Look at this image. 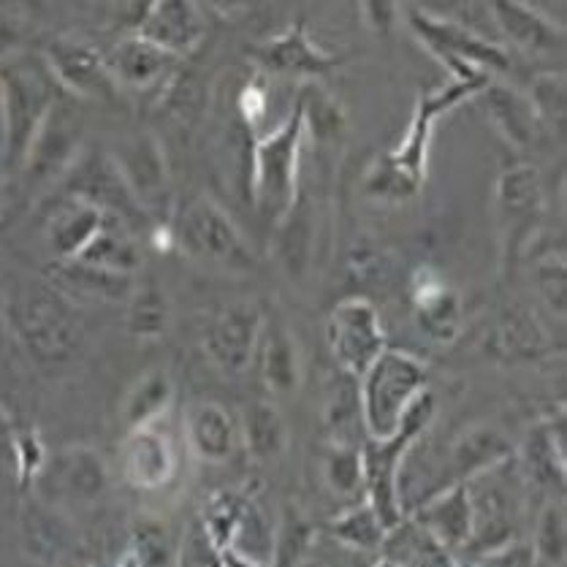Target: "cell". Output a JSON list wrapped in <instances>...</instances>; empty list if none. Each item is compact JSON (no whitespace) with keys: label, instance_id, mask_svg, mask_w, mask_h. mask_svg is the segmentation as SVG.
<instances>
[{"label":"cell","instance_id":"cell-46","mask_svg":"<svg viewBox=\"0 0 567 567\" xmlns=\"http://www.w3.org/2000/svg\"><path fill=\"white\" fill-rule=\"evenodd\" d=\"M361 14H364L367 28L378 30V33H389L400 11H396V6L389 3H364L361 6Z\"/></svg>","mask_w":567,"mask_h":567},{"label":"cell","instance_id":"cell-33","mask_svg":"<svg viewBox=\"0 0 567 567\" xmlns=\"http://www.w3.org/2000/svg\"><path fill=\"white\" fill-rule=\"evenodd\" d=\"M58 282H65L71 291L82 297H93L101 301H125L134 297L136 280L131 275H117L101 267H90L82 261H63L58 269Z\"/></svg>","mask_w":567,"mask_h":567},{"label":"cell","instance_id":"cell-2","mask_svg":"<svg viewBox=\"0 0 567 567\" xmlns=\"http://www.w3.org/2000/svg\"><path fill=\"white\" fill-rule=\"evenodd\" d=\"M9 318L28 359L35 361L41 370H60L80 353L82 326L69 301L54 288H20L9 305Z\"/></svg>","mask_w":567,"mask_h":567},{"label":"cell","instance_id":"cell-36","mask_svg":"<svg viewBox=\"0 0 567 567\" xmlns=\"http://www.w3.org/2000/svg\"><path fill=\"white\" fill-rule=\"evenodd\" d=\"M323 478L342 497L364 492V456L359 443H337L329 440L323 456Z\"/></svg>","mask_w":567,"mask_h":567},{"label":"cell","instance_id":"cell-18","mask_svg":"<svg viewBox=\"0 0 567 567\" xmlns=\"http://www.w3.org/2000/svg\"><path fill=\"white\" fill-rule=\"evenodd\" d=\"M497 215L514 237H527L529 228L546 213V193H543L540 172L529 163L508 166L497 179Z\"/></svg>","mask_w":567,"mask_h":567},{"label":"cell","instance_id":"cell-14","mask_svg":"<svg viewBox=\"0 0 567 567\" xmlns=\"http://www.w3.org/2000/svg\"><path fill=\"white\" fill-rule=\"evenodd\" d=\"M410 299H413L415 323L430 340L440 342V346H449L451 340H456L462 326V299L437 269H415Z\"/></svg>","mask_w":567,"mask_h":567},{"label":"cell","instance_id":"cell-25","mask_svg":"<svg viewBox=\"0 0 567 567\" xmlns=\"http://www.w3.org/2000/svg\"><path fill=\"white\" fill-rule=\"evenodd\" d=\"M125 473L138 488H161L177 475V454L158 424L134 430L125 445Z\"/></svg>","mask_w":567,"mask_h":567},{"label":"cell","instance_id":"cell-7","mask_svg":"<svg viewBox=\"0 0 567 567\" xmlns=\"http://www.w3.org/2000/svg\"><path fill=\"white\" fill-rule=\"evenodd\" d=\"M174 243L198 261L231 271L256 269V252L245 234L213 198H193L179 209L174 223Z\"/></svg>","mask_w":567,"mask_h":567},{"label":"cell","instance_id":"cell-27","mask_svg":"<svg viewBox=\"0 0 567 567\" xmlns=\"http://www.w3.org/2000/svg\"><path fill=\"white\" fill-rule=\"evenodd\" d=\"M481 95H484L488 120H492L494 128L499 131V136L511 147L527 150L538 142L543 125L527 95L508 87V84H497L494 80L486 84Z\"/></svg>","mask_w":567,"mask_h":567},{"label":"cell","instance_id":"cell-22","mask_svg":"<svg viewBox=\"0 0 567 567\" xmlns=\"http://www.w3.org/2000/svg\"><path fill=\"white\" fill-rule=\"evenodd\" d=\"M413 522L443 543L445 548L464 546L473 538V505L467 484H449L413 511Z\"/></svg>","mask_w":567,"mask_h":567},{"label":"cell","instance_id":"cell-6","mask_svg":"<svg viewBox=\"0 0 567 567\" xmlns=\"http://www.w3.org/2000/svg\"><path fill=\"white\" fill-rule=\"evenodd\" d=\"M408 20L426 50L451 71V80L488 82L494 71H505L511 65L503 44L475 33L464 22L426 9L408 11Z\"/></svg>","mask_w":567,"mask_h":567},{"label":"cell","instance_id":"cell-1","mask_svg":"<svg viewBox=\"0 0 567 567\" xmlns=\"http://www.w3.org/2000/svg\"><path fill=\"white\" fill-rule=\"evenodd\" d=\"M0 90H3V109H0L3 168L22 172L30 144L63 90L54 82L44 54L35 52L0 54Z\"/></svg>","mask_w":567,"mask_h":567},{"label":"cell","instance_id":"cell-45","mask_svg":"<svg viewBox=\"0 0 567 567\" xmlns=\"http://www.w3.org/2000/svg\"><path fill=\"white\" fill-rule=\"evenodd\" d=\"M17 434H20V424L0 405V470H9V473H17Z\"/></svg>","mask_w":567,"mask_h":567},{"label":"cell","instance_id":"cell-28","mask_svg":"<svg viewBox=\"0 0 567 567\" xmlns=\"http://www.w3.org/2000/svg\"><path fill=\"white\" fill-rule=\"evenodd\" d=\"M514 454V443H511V437L503 430L492 424L470 426L451 445V484H464V481L475 478L478 473L505 462Z\"/></svg>","mask_w":567,"mask_h":567},{"label":"cell","instance_id":"cell-40","mask_svg":"<svg viewBox=\"0 0 567 567\" xmlns=\"http://www.w3.org/2000/svg\"><path fill=\"white\" fill-rule=\"evenodd\" d=\"M301 112H305V134L318 142H334L346 134L348 117L346 109L337 104L331 95L323 93H301Z\"/></svg>","mask_w":567,"mask_h":567},{"label":"cell","instance_id":"cell-8","mask_svg":"<svg viewBox=\"0 0 567 567\" xmlns=\"http://www.w3.org/2000/svg\"><path fill=\"white\" fill-rule=\"evenodd\" d=\"M326 346L342 375H364L389 348L375 305L364 297L342 299L326 318Z\"/></svg>","mask_w":567,"mask_h":567},{"label":"cell","instance_id":"cell-16","mask_svg":"<svg viewBox=\"0 0 567 567\" xmlns=\"http://www.w3.org/2000/svg\"><path fill=\"white\" fill-rule=\"evenodd\" d=\"M134 33L183 60L204 41L207 20L193 3H153L142 9Z\"/></svg>","mask_w":567,"mask_h":567},{"label":"cell","instance_id":"cell-17","mask_svg":"<svg viewBox=\"0 0 567 567\" xmlns=\"http://www.w3.org/2000/svg\"><path fill=\"white\" fill-rule=\"evenodd\" d=\"M35 481H41V486L50 488L54 497H71L90 503V499H99L106 492L109 473L104 460L93 449L71 445V449L47 456V464L41 467Z\"/></svg>","mask_w":567,"mask_h":567},{"label":"cell","instance_id":"cell-12","mask_svg":"<svg viewBox=\"0 0 567 567\" xmlns=\"http://www.w3.org/2000/svg\"><path fill=\"white\" fill-rule=\"evenodd\" d=\"M264 318L267 316L258 310V305L239 301L217 312L204 329V353L223 375H243L256 361Z\"/></svg>","mask_w":567,"mask_h":567},{"label":"cell","instance_id":"cell-26","mask_svg":"<svg viewBox=\"0 0 567 567\" xmlns=\"http://www.w3.org/2000/svg\"><path fill=\"white\" fill-rule=\"evenodd\" d=\"M563 419H546L533 426L527 440L518 449V470L535 484L546 488H563L567 464H565V443H563Z\"/></svg>","mask_w":567,"mask_h":567},{"label":"cell","instance_id":"cell-35","mask_svg":"<svg viewBox=\"0 0 567 567\" xmlns=\"http://www.w3.org/2000/svg\"><path fill=\"white\" fill-rule=\"evenodd\" d=\"M488 348L503 359H533L546 351V334L527 312H508L494 329Z\"/></svg>","mask_w":567,"mask_h":567},{"label":"cell","instance_id":"cell-23","mask_svg":"<svg viewBox=\"0 0 567 567\" xmlns=\"http://www.w3.org/2000/svg\"><path fill=\"white\" fill-rule=\"evenodd\" d=\"M256 361L261 367V378L275 394H293L301 383L299 346L291 329L280 316L264 318L261 340H258Z\"/></svg>","mask_w":567,"mask_h":567},{"label":"cell","instance_id":"cell-41","mask_svg":"<svg viewBox=\"0 0 567 567\" xmlns=\"http://www.w3.org/2000/svg\"><path fill=\"white\" fill-rule=\"evenodd\" d=\"M529 104L538 114L540 125L554 134H563L565 128V76L559 71H546L535 76L527 93Z\"/></svg>","mask_w":567,"mask_h":567},{"label":"cell","instance_id":"cell-11","mask_svg":"<svg viewBox=\"0 0 567 567\" xmlns=\"http://www.w3.org/2000/svg\"><path fill=\"white\" fill-rule=\"evenodd\" d=\"M82 155V120L76 109L69 104L65 93L60 95L58 104L47 114L39 134L28 150V158L22 163V172L33 183H52L63 179L65 172L74 166Z\"/></svg>","mask_w":567,"mask_h":567},{"label":"cell","instance_id":"cell-24","mask_svg":"<svg viewBox=\"0 0 567 567\" xmlns=\"http://www.w3.org/2000/svg\"><path fill=\"white\" fill-rule=\"evenodd\" d=\"M114 163L123 172L125 183L131 185L134 196L147 209L166 198L168 190V166L163 150L155 136H136L114 155Z\"/></svg>","mask_w":567,"mask_h":567},{"label":"cell","instance_id":"cell-42","mask_svg":"<svg viewBox=\"0 0 567 567\" xmlns=\"http://www.w3.org/2000/svg\"><path fill=\"white\" fill-rule=\"evenodd\" d=\"M535 286L538 293L551 307L554 316H565V261L563 252H543V258L535 264Z\"/></svg>","mask_w":567,"mask_h":567},{"label":"cell","instance_id":"cell-10","mask_svg":"<svg viewBox=\"0 0 567 567\" xmlns=\"http://www.w3.org/2000/svg\"><path fill=\"white\" fill-rule=\"evenodd\" d=\"M522 470H518L516 454L505 462L484 470L467 484L470 505H473V538L470 543H484L488 548L505 546V540L514 533V522L518 514V484H522Z\"/></svg>","mask_w":567,"mask_h":567},{"label":"cell","instance_id":"cell-21","mask_svg":"<svg viewBox=\"0 0 567 567\" xmlns=\"http://www.w3.org/2000/svg\"><path fill=\"white\" fill-rule=\"evenodd\" d=\"M185 440L196 460L207 464H223L239 449V424L226 408L213 400H202L188 408L185 415Z\"/></svg>","mask_w":567,"mask_h":567},{"label":"cell","instance_id":"cell-44","mask_svg":"<svg viewBox=\"0 0 567 567\" xmlns=\"http://www.w3.org/2000/svg\"><path fill=\"white\" fill-rule=\"evenodd\" d=\"M348 267H351V271L361 282H380L391 271L389 258H385L375 245L353 247L351 264H348Z\"/></svg>","mask_w":567,"mask_h":567},{"label":"cell","instance_id":"cell-5","mask_svg":"<svg viewBox=\"0 0 567 567\" xmlns=\"http://www.w3.org/2000/svg\"><path fill=\"white\" fill-rule=\"evenodd\" d=\"M437 400L426 391L405 415L400 430L391 434L389 440H364L361 456H364V492L367 503L378 511L380 518L394 529L402 522V470H405V456L413 449L415 440L426 432L432 424Z\"/></svg>","mask_w":567,"mask_h":567},{"label":"cell","instance_id":"cell-3","mask_svg":"<svg viewBox=\"0 0 567 567\" xmlns=\"http://www.w3.org/2000/svg\"><path fill=\"white\" fill-rule=\"evenodd\" d=\"M355 383L367 440H389L400 430L410 408L426 394L430 367L419 355L385 348V353Z\"/></svg>","mask_w":567,"mask_h":567},{"label":"cell","instance_id":"cell-38","mask_svg":"<svg viewBox=\"0 0 567 567\" xmlns=\"http://www.w3.org/2000/svg\"><path fill=\"white\" fill-rule=\"evenodd\" d=\"M331 533H334L342 543H348V546L375 548L385 538H389L391 529H389V524L380 518L378 511L364 499V503L353 505L351 511H346L342 516H337L334 522H331Z\"/></svg>","mask_w":567,"mask_h":567},{"label":"cell","instance_id":"cell-9","mask_svg":"<svg viewBox=\"0 0 567 567\" xmlns=\"http://www.w3.org/2000/svg\"><path fill=\"white\" fill-rule=\"evenodd\" d=\"M65 198H76V202L90 204V207L101 209L112 220H120L123 226L131 228V223L147 220V209L134 196L131 185L125 183L123 172L114 163L112 155L95 153V150H82L74 166L65 172L63 177Z\"/></svg>","mask_w":567,"mask_h":567},{"label":"cell","instance_id":"cell-37","mask_svg":"<svg viewBox=\"0 0 567 567\" xmlns=\"http://www.w3.org/2000/svg\"><path fill=\"white\" fill-rule=\"evenodd\" d=\"M391 540L400 548V559L396 567H451L449 563V548L440 540H434L426 529H421L419 524H396L391 529Z\"/></svg>","mask_w":567,"mask_h":567},{"label":"cell","instance_id":"cell-43","mask_svg":"<svg viewBox=\"0 0 567 567\" xmlns=\"http://www.w3.org/2000/svg\"><path fill=\"white\" fill-rule=\"evenodd\" d=\"M538 546L543 557L551 559V563H559L565 551V514L559 508V503H551L540 516L538 527Z\"/></svg>","mask_w":567,"mask_h":567},{"label":"cell","instance_id":"cell-47","mask_svg":"<svg viewBox=\"0 0 567 567\" xmlns=\"http://www.w3.org/2000/svg\"><path fill=\"white\" fill-rule=\"evenodd\" d=\"M375 567H396L394 563H391V559H385V563H378Z\"/></svg>","mask_w":567,"mask_h":567},{"label":"cell","instance_id":"cell-13","mask_svg":"<svg viewBox=\"0 0 567 567\" xmlns=\"http://www.w3.org/2000/svg\"><path fill=\"white\" fill-rule=\"evenodd\" d=\"M54 82L69 99H112L117 84L106 69V58L93 44L76 39H54L44 50Z\"/></svg>","mask_w":567,"mask_h":567},{"label":"cell","instance_id":"cell-19","mask_svg":"<svg viewBox=\"0 0 567 567\" xmlns=\"http://www.w3.org/2000/svg\"><path fill=\"white\" fill-rule=\"evenodd\" d=\"M106 69L117 87L131 90H150L161 84L179 63V58L163 52L161 47L150 44L142 35L131 33L114 41V47L106 54Z\"/></svg>","mask_w":567,"mask_h":567},{"label":"cell","instance_id":"cell-20","mask_svg":"<svg viewBox=\"0 0 567 567\" xmlns=\"http://www.w3.org/2000/svg\"><path fill=\"white\" fill-rule=\"evenodd\" d=\"M492 25L499 35L524 52L554 54L563 50L565 33L557 20L529 3H492L488 6Z\"/></svg>","mask_w":567,"mask_h":567},{"label":"cell","instance_id":"cell-29","mask_svg":"<svg viewBox=\"0 0 567 567\" xmlns=\"http://www.w3.org/2000/svg\"><path fill=\"white\" fill-rule=\"evenodd\" d=\"M106 220L109 217L101 209L76 202V198H65L47 223V239H50L54 256L60 261H76L87 250V245L99 237Z\"/></svg>","mask_w":567,"mask_h":567},{"label":"cell","instance_id":"cell-48","mask_svg":"<svg viewBox=\"0 0 567 567\" xmlns=\"http://www.w3.org/2000/svg\"><path fill=\"white\" fill-rule=\"evenodd\" d=\"M0 109H3V90H0Z\"/></svg>","mask_w":567,"mask_h":567},{"label":"cell","instance_id":"cell-39","mask_svg":"<svg viewBox=\"0 0 567 567\" xmlns=\"http://www.w3.org/2000/svg\"><path fill=\"white\" fill-rule=\"evenodd\" d=\"M128 331L138 340H153L161 337L168 326V301L158 286L136 288L134 297L128 299V318H125Z\"/></svg>","mask_w":567,"mask_h":567},{"label":"cell","instance_id":"cell-31","mask_svg":"<svg viewBox=\"0 0 567 567\" xmlns=\"http://www.w3.org/2000/svg\"><path fill=\"white\" fill-rule=\"evenodd\" d=\"M239 440H243L245 451L256 462H277L288 449V424L271 402H250L243 413Z\"/></svg>","mask_w":567,"mask_h":567},{"label":"cell","instance_id":"cell-32","mask_svg":"<svg viewBox=\"0 0 567 567\" xmlns=\"http://www.w3.org/2000/svg\"><path fill=\"white\" fill-rule=\"evenodd\" d=\"M76 261L134 277L138 267H142V250H138L136 239L131 237V228L109 217L99 237L87 245V250Z\"/></svg>","mask_w":567,"mask_h":567},{"label":"cell","instance_id":"cell-49","mask_svg":"<svg viewBox=\"0 0 567 567\" xmlns=\"http://www.w3.org/2000/svg\"><path fill=\"white\" fill-rule=\"evenodd\" d=\"M0 177H3V174H0ZM0 196H3V188H0Z\"/></svg>","mask_w":567,"mask_h":567},{"label":"cell","instance_id":"cell-30","mask_svg":"<svg viewBox=\"0 0 567 567\" xmlns=\"http://www.w3.org/2000/svg\"><path fill=\"white\" fill-rule=\"evenodd\" d=\"M275 231L280 267L293 282L305 280L312 264V252H316V213H312V204L307 202V196L299 193L293 209L280 226H275Z\"/></svg>","mask_w":567,"mask_h":567},{"label":"cell","instance_id":"cell-4","mask_svg":"<svg viewBox=\"0 0 567 567\" xmlns=\"http://www.w3.org/2000/svg\"><path fill=\"white\" fill-rule=\"evenodd\" d=\"M305 112L301 104L291 109L286 123L261 136L250 155V193L256 207L271 226H280L297 204L301 183V147H305Z\"/></svg>","mask_w":567,"mask_h":567},{"label":"cell","instance_id":"cell-34","mask_svg":"<svg viewBox=\"0 0 567 567\" xmlns=\"http://www.w3.org/2000/svg\"><path fill=\"white\" fill-rule=\"evenodd\" d=\"M174 385L168 375L163 372H147L144 378H138L131 385L128 396L123 402V424L128 426V432L144 430V426L158 424L172 405Z\"/></svg>","mask_w":567,"mask_h":567},{"label":"cell","instance_id":"cell-15","mask_svg":"<svg viewBox=\"0 0 567 567\" xmlns=\"http://www.w3.org/2000/svg\"><path fill=\"white\" fill-rule=\"evenodd\" d=\"M252 54L264 71L277 76H291V80H318V76H326L331 69H337V58L323 52L299 22L258 44Z\"/></svg>","mask_w":567,"mask_h":567}]
</instances>
